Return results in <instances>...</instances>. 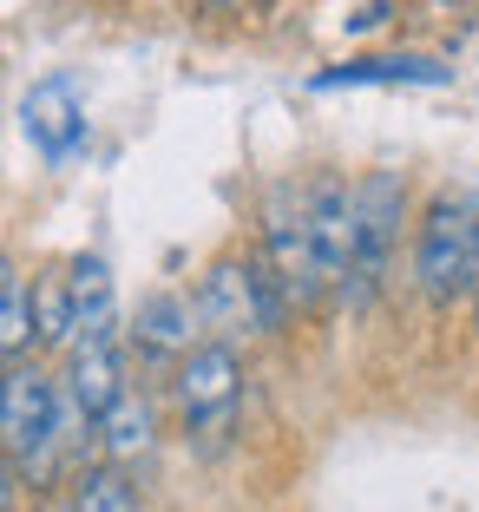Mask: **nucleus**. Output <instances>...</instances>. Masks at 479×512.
<instances>
[{"instance_id": "obj_1", "label": "nucleus", "mask_w": 479, "mask_h": 512, "mask_svg": "<svg viewBox=\"0 0 479 512\" xmlns=\"http://www.w3.org/2000/svg\"><path fill=\"white\" fill-rule=\"evenodd\" d=\"M414 276L427 302H453L479 283V191H440L427 204Z\"/></svg>"}, {"instance_id": "obj_2", "label": "nucleus", "mask_w": 479, "mask_h": 512, "mask_svg": "<svg viewBox=\"0 0 479 512\" xmlns=\"http://www.w3.org/2000/svg\"><path fill=\"white\" fill-rule=\"evenodd\" d=\"M401 217H407V184L394 171H375V178L355 184V263L342 270V296L348 302H368L394 256V237H401Z\"/></svg>"}, {"instance_id": "obj_3", "label": "nucleus", "mask_w": 479, "mask_h": 512, "mask_svg": "<svg viewBox=\"0 0 479 512\" xmlns=\"http://www.w3.org/2000/svg\"><path fill=\"white\" fill-rule=\"evenodd\" d=\"M0 440L14 453L27 480H40L53 467L60 447V381H46L40 368H7V394H0Z\"/></svg>"}, {"instance_id": "obj_4", "label": "nucleus", "mask_w": 479, "mask_h": 512, "mask_svg": "<svg viewBox=\"0 0 479 512\" xmlns=\"http://www.w3.org/2000/svg\"><path fill=\"white\" fill-rule=\"evenodd\" d=\"M237 388H243V368L237 355H230V342H204V348H184L178 362V407L184 421H191L197 447H217V440L230 434V421H237Z\"/></svg>"}, {"instance_id": "obj_5", "label": "nucleus", "mask_w": 479, "mask_h": 512, "mask_svg": "<svg viewBox=\"0 0 479 512\" xmlns=\"http://www.w3.org/2000/svg\"><path fill=\"white\" fill-rule=\"evenodd\" d=\"M20 125H27L33 151L46 165H66L86 145V112H79V79L73 73H46L40 86L20 99Z\"/></svg>"}, {"instance_id": "obj_6", "label": "nucleus", "mask_w": 479, "mask_h": 512, "mask_svg": "<svg viewBox=\"0 0 479 512\" xmlns=\"http://www.w3.org/2000/svg\"><path fill=\"white\" fill-rule=\"evenodd\" d=\"M309 243L322 256L329 283H342V270L355 263V191L342 178H322L309 191Z\"/></svg>"}, {"instance_id": "obj_7", "label": "nucleus", "mask_w": 479, "mask_h": 512, "mask_svg": "<svg viewBox=\"0 0 479 512\" xmlns=\"http://www.w3.org/2000/svg\"><path fill=\"white\" fill-rule=\"evenodd\" d=\"M197 322L217 335H243L256 329V302H250V270L243 263H217L197 289Z\"/></svg>"}, {"instance_id": "obj_8", "label": "nucleus", "mask_w": 479, "mask_h": 512, "mask_svg": "<svg viewBox=\"0 0 479 512\" xmlns=\"http://www.w3.org/2000/svg\"><path fill=\"white\" fill-rule=\"evenodd\" d=\"M66 394L79 401V414H86V421H99L105 407L119 401V394H125V368H119V355H112V342H79L73 348Z\"/></svg>"}, {"instance_id": "obj_9", "label": "nucleus", "mask_w": 479, "mask_h": 512, "mask_svg": "<svg viewBox=\"0 0 479 512\" xmlns=\"http://www.w3.org/2000/svg\"><path fill=\"white\" fill-rule=\"evenodd\" d=\"M447 66L440 60H420V53H381V60H348L335 73H322L315 86H447Z\"/></svg>"}, {"instance_id": "obj_10", "label": "nucleus", "mask_w": 479, "mask_h": 512, "mask_svg": "<svg viewBox=\"0 0 479 512\" xmlns=\"http://www.w3.org/2000/svg\"><path fill=\"white\" fill-rule=\"evenodd\" d=\"M66 289H73V309H79V342H112L119 309H112V270H105V256H79Z\"/></svg>"}, {"instance_id": "obj_11", "label": "nucleus", "mask_w": 479, "mask_h": 512, "mask_svg": "<svg viewBox=\"0 0 479 512\" xmlns=\"http://www.w3.org/2000/svg\"><path fill=\"white\" fill-rule=\"evenodd\" d=\"M151 434H158V421H151V401L145 394L125 388L119 401L99 414V447L112 453V460H138V453L151 447Z\"/></svg>"}, {"instance_id": "obj_12", "label": "nucleus", "mask_w": 479, "mask_h": 512, "mask_svg": "<svg viewBox=\"0 0 479 512\" xmlns=\"http://www.w3.org/2000/svg\"><path fill=\"white\" fill-rule=\"evenodd\" d=\"M191 322L197 309L184 296H151L138 309V348L145 355H178V348H191Z\"/></svg>"}, {"instance_id": "obj_13", "label": "nucleus", "mask_w": 479, "mask_h": 512, "mask_svg": "<svg viewBox=\"0 0 479 512\" xmlns=\"http://www.w3.org/2000/svg\"><path fill=\"white\" fill-rule=\"evenodd\" d=\"M33 335H40L46 348H60L79 335V309H73V289L60 283V276H40L33 283Z\"/></svg>"}, {"instance_id": "obj_14", "label": "nucleus", "mask_w": 479, "mask_h": 512, "mask_svg": "<svg viewBox=\"0 0 479 512\" xmlns=\"http://www.w3.org/2000/svg\"><path fill=\"white\" fill-rule=\"evenodd\" d=\"M33 342H40L33 335V289H20L14 263L0 256V355H20Z\"/></svg>"}, {"instance_id": "obj_15", "label": "nucleus", "mask_w": 479, "mask_h": 512, "mask_svg": "<svg viewBox=\"0 0 479 512\" xmlns=\"http://www.w3.org/2000/svg\"><path fill=\"white\" fill-rule=\"evenodd\" d=\"M73 512H138V493L119 467H86L73 486Z\"/></svg>"}, {"instance_id": "obj_16", "label": "nucleus", "mask_w": 479, "mask_h": 512, "mask_svg": "<svg viewBox=\"0 0 479 512\" xmlns=\"http://www.w3.org/2000/svg\"><path fill=\"white\" fill-rule=\"evenodd\" d=\"M243 270H250L256 329H263V335H276V329H283V316H289V283H283V276H276V263H270V256H250Z\"/></svg>"}, {"instance_id": "obj_17", "label": "nucleus", "mask_w": 479, "mask_h": 512, "mask_svg": "<svg viewBox=\"0 0 479 512\" xmlns=\"http://www.w3.org/2000/svg\"><path fill=\"white\" fill-rule=\"evenodd\" d=\"M381 20H388V7H381V0H375V7H361V14H355V20H348V27H355V33H361V27H381Z\"/></svg>"}, {"instance_id": "obj_18", "label": "nucleus", "mask_w": 479, "mask_h": 512, "mask_svg": "<svg viewBox=\"0 0 479 512\" xmlns=\"http://www.w3.org/2000/svg\"><path fill=\"white\" fill-rule=\"evenodd\" d=\"M7 499H14V467L0 460V512H7Z\"/></svg>"}, {"instance_id": "obj_19", "label": "nucleus", "mask_w": 479, "mask_h": 512, "mask_svg": "<svg viewBox=\"0 0 479 512\" xmlns=\"http://www.w3.org/2000/svg\"><path fill=\"white\" fill-rule=\"evenodd\" d=\"M0 394H7V368H0Z\"/></svg>"}, {"instance_id": "obj_20", "label": "nucleus", "mask_w": 479, "mask_h": 512, "mask_svg": "<svg viewBox=\"0 0 479 512\" xmlns=\"http://www.w3.org/2000/svg\"><path fill=\"white\" fill-rule=\"evenodd\" d=\"M473 309H479V283H473Z\"/></svg>"}]
</instances>
